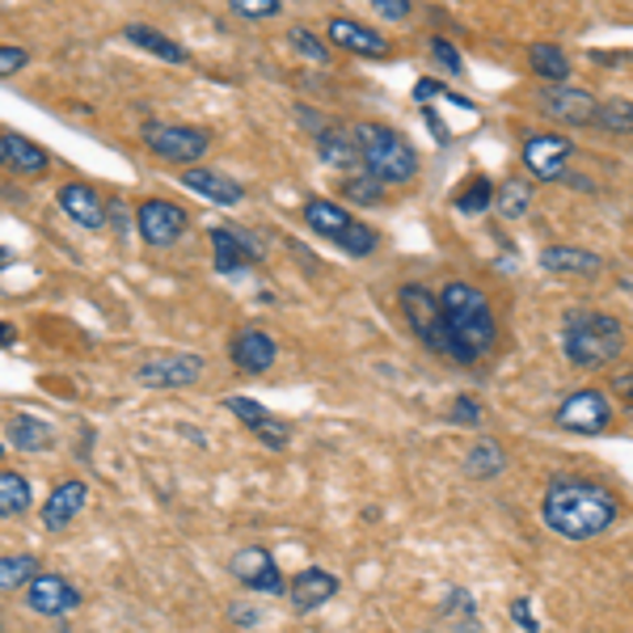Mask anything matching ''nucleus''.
I'll return each instance as SVG.
<instances>
[{"mask_svg": "<svg viewBox=\"0 0 633 633\" xmlns=\"http://www.w3.org/2000/svg\"><path fill=\"white\" fill-rule=\"evenodd\" d=\"M233 4L236 18H254V22H262V18H279V0H229Z\"/></svg>", "mask_w": 633, "mask_h": 633, "instance_id": "37", "label": "nucleus"}, {"mask_svg": "<svg viewBox=\"0 0 633 633\" xmlns=\"http://www.w3.org/2000/svg\"><path fill=\"white\" fill-rule=\"evenodd\" d=\"M317 157H321V165L338 169V173H368L355 127H321L317 131Z\"/></svg>", "mask_w": 633, "mask_h": 633, "instance_id": "16", "label": "nucleus"}, {"mask_svg": "<svg viewBox=\"0 0 633 633\" xmlns=\"http://www.w3.org/2000/svg\"><path fill=\"white\" fill-rule=\"evenodd\" d=\"M287 43L300 51L305 60H313V64H326V60H329L326 39H317V34H313V30H305V25H292V30H287Z\"/></svg>", "mask_w": 633, "mask_h": 633, "instance_id": "35", "label": "nucleus"}, {"mask_svg": "<svg viewBox=\"0 0 633 633\" xmlns=\"http://www.w3.org/2000/svg\"><path fill=\"white\" fill-rule=\"evenodd\" d=\"M398 305H401L405 321H410V329L419 334V342L426 347V351L447 355V359H456V363H473V359H477L465 342H456V334H452V326H447L444 305H440V296H435V292H426L422 283H405V287L398 292Z\"/></svg>", "mask_w": 633, "mask_h": 633, "instance_id": "3", "label": "nucleus"}, {"mask_svg": "<svg viewBox=\"0 0 633 633\" xmlns=\"http://www.w3.org/2000/svg\"><path fill=\"white\" fill-rule=\"evenodd\" d=\"M537 106L549 118L570 123V127H587V123H595V115H600V102L591 94H583V89H570V85H540Z\"/></svg>", "mask_w": 633, "mask_h": 633, "instance_id": "13", "label": "nucleus"}, {"mask_svg": "<svg viewBox=\"0 0 633 633\" xmlns=\"http://www.w3.org/2000/svg\"><path fill=\"white\" fill-rule=\"evenodd\" d=\"M203 355L194 351H165V355H152V359H144L140 368H136V380H140L144 389H187L194 384L199 376H203Z\"/></svg>", "mask_w": 633, "mask_h": 633, "instance_id": "8", "label": "nucleus"}, {"mask_svg": "<svg viewBox=\"0 0 633 633\" xmlns=\"http://www.w3.org/2000/svg\"><path fill=\"white\" fill-rule=\"evenodd\" d=\"M498 199V190L490 187V178H473L465 190H456V211H465V215H482V211H490V203Z\"/></svg>", "mask_w": 633, "mask_h": 633, "instance_id": "32", "label": "nucleus"}, {"mask_svg": "<svg viewBox=\"0 0 633 633\" xmlns=\"http://www.w3.org/2000/svg\"><path fill=\"white\" fill-rule=\"evenodd\" d=\"M224 410H233V419L245 422V426L259 435V444H266L271 452H287V444H292V426H287L279 414H271L262 401H254V398H224Z\"/></svg>", "mask_w": 633, "mask_h": 633, "instance_id": "14", "label": "nucleus"}, {"mask_svg": "<svg viewBox=\"0 0 633 633\" xmlns=\"http://www.w3.org/2000/svg\"><path fill=\"white\" fill-rule=\"evenodd\" d=\"M25 64H30V55L22 48H0V76H13Z\"/></svg>", "mask_w": 633, "mask_h": 633, "instance_id": "41", "label": "nucleus"}, {"mask_svg": "<svg viewBox=\"0 0 633 633\" xmlns=\"http://www.w3.org/2000/svg\"><path fill=\"white\" fill-rule=\"evenodd\" d=\"M621 516V503L604 482H591L579 473H558L545 498H540V519L549 532H558L566 540H591L600 532H609Z\"/></svg>", "mask_w": 633, "mask_h": 633, "instance_id": "1", "label": "nucleus"}, {"mask_svg": "<svg viewBox=\"0 0 633 633\" xmlns=\"http://www.w3.org/2000/svg\"><path fill=\"white\" fill-rule=\"evenodd\" d=\"M106 220H110V229H115L118 236L127 233V203H123V199H110V203H106Z\"/></svg>", "mask_w": 633, "mask_h": 633, "instance_id": "43", "label": "nucleus"}, {"mask_svg": "<svg viewBox=\"0 0 633 633\" xmlns=\"http://www.w3.org/2000/svg\"><path fill=\"white\" fill-rule=\"evenodd\" d=\"M60 211L68 215L72 224H81V229H102V224H106V203H102L97 190L85 187V182L60 187Z\"/></svg>", "mask_w": 633, "mask_h": 633, "instance_id": "23", "label": "nucleus"}, {"mask_svg": "<svg viewBox=\"0 0 633 633\" xmlns=\"http://www.w3.org/2000/svg\"><path fill=\"white\" fill-rule=\"evenodd\" d=\"M444 612H447V616H465V621H470V616H473V600H470V591H465V587H456V591H447Z\"/></svg>", "mask_w": 633, "mask_h": 633, "instance_id": "40", "label": "nucleus"}, {"mask_svg": "<svg viewBox=\"0 0 633 633\" xmlns=\"http://www.w3.org/2000/svg\"><path fill=\"white\" fill-rule=\"evenodd\" d=\"M25 507H30V482H25L22 473L4 470L0 473V516L13 519L22 516Z\"/></svg>", "mask_w": 633, "mask_h": 633, "instance_id": "31", "label": "nucleus"}, {"mask_svg": "<svg viewBox=\"0 0 633 633\" xmlns=\"http://www.w3.org/2000/svg\"><path fill=\"white\" fill-rule=\"evenodd\" d=\"M0 157L9 169H18V173H43L48 169V152L39 148V144H30L25 136L18 131H4L0 136Z\"/></svg>", "mask_w": 633, "mask_h": 633, "instance_id": "26", "label": "nucleus"}, {"mask_svg": "<svg viewBox=\"0 0 633 633\" xmlns=\"http://www.w3.org/2000/svg\"><path fill=\"white\" fill-rule=\"evenodd\" d=\"M25 604L43 616H68L81 609V591L64 579V574H39L34 583L25 587Z\"/></svg>", "mask_w": 633, "mask_h": 633, "instance_id": "17", "label": "nucleus"}, {"mask_svg": "<svg viewBox=\"0 0 633 633\" xmlns=\"http://www.w3.org/2000/svg\"><path fill=\"white\" fill-rule=\"evenodd\" d=\"M342 190H347V199H355V203H380L384 199V182H376L372 173H355V178L342 182Z\"/></svg>", "mask_w": 633, "mask_h": 633, "instance_id": "36", "label": "nucleus"}, {"mask_svg": "<svg viewBox=\"0 0 633 633\" xmlns=\"http://www.w3.org/2000/svg\"><path fill=\"white\" fill-rule=\"evenodd\" d=\"M435 94H440L435 81H419V85H414V97H419V102H426V97H435Z\"/></svg>", "mask_w": 633, "mask_h": 633, "instance_id": "46", "label": "nucleus"}, {"mask_svg": "<svg viewBox=\"0 0 633 633\" xmlns=\"http://www.w3.org/2000/svg\"><path fill=\"white\" fill-rule=\"evenodd\" d=\"M359 148H363V169L384 187H405L419 173V152L401 140L398 131L380 127V123H359L355 127Z\"/></svg>", "mask_w": 633, "mask_h": 633, "instance_id": "5", "label": "nucleus"}, {"mask_svg": "<svg viewBox=\"0 0 633 633\" xmlns=\"http://www.w3.org/2000/svg\"><path fill=\"white\" fill-rule=\"evenodd\" d=\"M4 435H9V447H18V452H48L55 444V431L34 414H13Z\"/></svg>", "mask_w": 633, "mask_h": 633, "instance_id": "25", "label": "nucleus"}, {"mask_svg": "<svg viewBox=\"0 0 633 633\" xmlns=\"http://www.w3.org/2000/svg\"><path fill=\"white\" fill-rule=\"evenodd\" d=\"M123 39L127 43H136L140 51H148V55H157V60H165V64H187V48H178L173 39H165L161 30H152V25H127L123 30Z\"/></svg>", "mask_w": 633, "mask_h": 633, "instance_id": "27", "label": "nucleus"}, {"mask_svg": "<svg viewBox=\"0 0 633 633\" xmlns=\"http://www.w3.org/2000/svg\"><path fill=\"white\" fill-rule=\"evenodd\" d=\"M540 266L553 271V275L587 279V275H600V271H604V259L591 254V250H579V245H549V250H540Z\"/></svg>", "mask_w": 633, "mask_h": 633, "instance_id": "24", "label": "nucleus"}, {"mask_svg": "<svg viewBox=\"0 0 633 633\" xmlns=\"http://www.w3.org/2000/svg\"><path fill=\"white\" fill-rule=\"evenodd\" d=\"M229 570H233L236 583L250 587V591H262V595H283L287 591L271 549H262V545H241L233 558H229Z\"/></svg>", "mask_w": 633, "mask_h": 633, "instance_id": "10", "label": "nucleus"}, {"mask_svg": "<svg viewBox=\"0 0 633 633\" xmlns=\"http://www.w3.org/2000/svg\"><path fill=\"white\" fill-rule=\"evenodd\" d=\"M136 229L148 245H157V250H169V245H178L190 229V215L178 203H169V199H144L140 208H136Z\"/></svg>", "mask_w": 633, "mask_h": 633, "instance_id": "9", "label": "nucleus"}, {"mask_svg": "<svg viewBox=\"0 0 633 633\" xmlns=\"http://www.w3.org/2000/svg\"><path fill=\"white\" fill-rule=\"evenodd\" d=\"M528 203H532V187L524 182V178H507L503 187H498V199H494V211L511 224V220H524L528 215Z\"/></svg>", "mask_w": 633, "mask_h": 633, "instance_id": "30", "label": "nucleus"}, {"mask_svg": "<svg viewBox=\"0 0 633 633\" xmlns=\"http://www.w3.org/2000/svg\"><path fill=\"white\" fill-rule=\"evenodd\" d=\"M511 616H516L519 630L537 633V621H532V609H528V600H516V604H511Z\"/></svg>", "mask_w": 633, "mask_h": 633, "instance_id": "44", "label": "nucleus"}, {"mask_svg": "<svg viewBox=\"0 0 633 633\" xmlns=\"http://www.w3.org/2000/svg\"><path fill=\"white\" fill-rule=\"evenodd\" d=\"M440 305H444V317L456 342H465L477 359L494 351V338H498V326H494V308L490 300L470 287V283H447L440 292Z\"/></svg>", "mask_w": 633, "mask_h": 633, "instance_id": "4", "label": "nucleus"}, {"mask_svg": "<svg viewBox=\"0 0 633 633\" xmlns=\"http://www.w3.org/2000/svg\"><path fill=\"white\" fill-rule=\"evenodd\" d=\"M558 426L562 431H574V435H595L612 422V401L600 393V389H579L558 405Z\"/></svg>", "mask_w": 633, "mask_h": 633, "instance_id": "11", "label": "nucleus"}, {"mask_svg": "<svg viewBox=\"0 0 633 633\" xmlns=\"http://www.w3.org/2000/svg\"><path fill=\"white\" fill-rule=\"evenodd\" d=\"M595 127H604L612 136H630L633 131V102L630 97H612V102H600V115H595Z\"/></svg>", "mask_w": 633, "mask_h": 633, "instance_id": "33", "label": "nucleus"}, {"mask_svg": "<svg viewBox=\"0 0 633 633\" xmlns=\"http://www.w3.org/2000/svg\"><path fill=\"white\" fill-rule=\"evenodd\" d=\"M182 187L211 199V203H220V208H236V203L245 199V187H241L236 178L220 173V169H203V165H194V169L182 173Z\"/></svg>", "mask_w": 633, "mask_h": 633, "instance_id": "21", "label": "nucleus"}, {"mask_svg": "<svg viewBox=\"0 0 633 633\" xmlns=\"http://www.w3.org/2000/svg\"><path fill=\"white\" fill-rule=\"evenodd\" d=\"M144 144L161 157V161L187 165L194 169V161L211 148V136L203 127H178V123H144Z\"/></svg>", "mask_w": 633, "mask_h": 633, "instance_id": "7", "label": "nucleus"}, {"mask_svg": "<svg viewBox=\"0 0 633 633\" xmlns=\"http://www.w3.org/2000/svg\"><path fill=\"white\" fill-rule=\"evenodd\" d=\"M229 351H233V363L241 368V372L259 376V372H271V368H275L279 342H275L266 329H236L233 342H229Z\"/></svg>", "mask_w": 633, "mask_h": 633, "instance_id": "18", "label": "nucleus"}, {"mask_svg": "<svg viewBox=\"0 0 633 633\" xmlns=\"http://www.w3.org/2000/svg\"><path fill=\"white\" fill-rule=\"evenodd\" d=\"M85 503H89V486L81 482V477H68V482H60L51 498L43 503V528L48 532H60V528H68L72 519L85 511Z\"/></svg>", "mask_w": 633, "mask_h": 633, "instance_id": "19", "label": "nucleus"}, {"mask_svg": "<svg viewBox=\"0 0 633 633\" xmlns=\"http://www.w3.org/2000/svg\"><path fill=\"white\" fill-rule=\"evenodd\" d=\"M452 422H461V426H477V422H482V401L473 398V393H461V398L452 401Z\"/></svg>", "mask_w": 633, "mask_h": 633, "instance_id": "38", "label": "nucleus"}, {"mask_svg": "<svg viewBox=\"0 0 633 633\" xmlns=\"http://www.w3.org/2000/svg\"><path fill=\"white\" fill-rule=\"evenodd\" d=\"M211 250H215V271L229 275V279H241L254 262L262 259L259 236L241 233V229H211Z\"/></svg>", "mask_w": 633, "mask_h": 633, "instance_id": "12", "label": "nucleus"}, {"mask_svg": "<svg viewBox=\"0 0 633 633\" xmlns=\"http://www.w3.org/2000/svg\"><path fill=\"white\" fill-rule=\"evenodd\" d=\"M305 224L321 236V241L342 245V250H347V254H355V259H368V254L376 250V241H380L372 224L355 220L351 211L338 208L334 199H308V203H305Z\"/></svg>", "mask_w": 633, "mask_h": 633, "instance_id": "6", "label": "nucleus"}, {"mask_svg": "<svg viewBox=\"0 0 633 633\" xmlns=\"http://www.w3.org/2000/svg\"><path fill=\"white\" fill-rule=\"evenodd\" d=\"M562 351L574 368H604L625 351V326L600 308H566Z\"/></svg>", "mask_w": 633, "mask_h": 633, "instance_id": "2", "label": "nucleus"}, {"mask_svg": "<svg viewBox=\"0 0 633 633\" xmlns=\"http://www.w3.org/2000/svg\"><path fill=\"white\" fill-rule=\"evenodd\" d=\"M570 152H574V144L566 140V136L537 131V136L524 140V169H528L532 178H540V182H553V178H562L566 173Z\"/></svg>", "mask_w": 633, "mask_h": 633, "instance_id": "15", "label": "nucleus"}, {"mask_svg": "<svg viewBox=\"0 0 633 633\" xmlns=\"http://www.w3.org/2000/svg\"><path fill=\"white\" fill-rule=\"evenodd\" d=\"M372 4L384 22H401V18H410V0H372Z\"/></svg>", "mask_w": 633, "mask_h": 633, "instance_id": "42", "label": "nucleus"}, {"mask_svg": "<svg viewBox=\"0 0 633 633\" xmlns=\"http://www.w3.org/2000/svg\"><path fill=\"white\" fill-rule=\"evenodd\" d=\"M528 68L537 72L545 85H566L570 60H566V51L558 43H532L528 48Z\"/></svg>", "mask_w": 633, "mask_h": 633, "instance_id": "28", "label": "nucleus"}, {"mask_svg": "<svg viewBox=\"0 0 633 633\" xmlns=\"http://www.w3.org/2000/svg\"><path fill=\"white\" fill-rule=\"evenodd\" d=\"M503 470H507V452H503V444L477 440V444L470 447V456H465V473H470V477L490 482V477H498Z\"/></svg>", "mask_w": 633, "mask_h": 633, "instance_id": "29", "label": "nucleus"}, {"mask_svg": "<svg viewBox=\"0 0 633 633\" xmlns=\"http://www.w3.org/2000/svg\"><path fill=\"white\" fill-rule=\"evenodd\" d=\"M329 43L342 51H355V55H368V60H384L389 55V39H380L372 25L351 22V18H334L326 25Z\"/></svg>", "mask_w": 633, "mask_h": 633, "instance_id": "20", "label": "nucleus"}, {"mask_svg": "<svg viewBox=\"0 0 633 633\" xmlns=\"http://www.w3.org/2000/svg\"><path fill=\"white\" fill-rule=\"evenodd\" d=\"M334 595H338V579H334L329 570H317V566L300 570V574L292 579V587H287V600H292L296 612H317L326 600H334Z\"/></svg>", "mask_w": 633, "mask_h": 633, "instance_id": "22", "label": "nucleus"}, {"mask_svg": "<svg viewBox=\"0 0 633 633\" xmlns=\"http://www.w3.org/2000/svg\"><path fill=\"white\" fill-rule=\"evenodd\" d=\"M34 579H39V562H34L30 553H22V558H4V562H0V587H4V591L30 587Z\"/></svg>", "mask_w": 633, "mask_h": 633, "instance_id": "34", "label": "nucleus"}, {"mask_svg": "<svg viewBox=\"0 0 633 633\" xmlns=\"http://www.w3.org/2000/svg\"><path fill=\"white\" fill-rule=\"evenodd\" d=\"M612 389H616V393L625 398V405L633 410V368L630 372H621V376H612Z\"/></svg>", "mask_w": 633, "mask_h": 633, "instance_id": "45", "label": "nucleus"}, {"mask_svg": "<svg viewBox=\"0 0 633 633\" xmlns=\"http://www.w3.org/2000/svg\"><path fill=\"white\" fill-rule=\"evenodd\" d=\"M431 55H435V60H440V64H444L447 72H456V76L465 72V60H461V51L452 48L447 39H431Z\"/></svg>", "mask_w": 633, "mask_h": 633, "instance_id": "39", "label": "nucleus"}]
</instances>
